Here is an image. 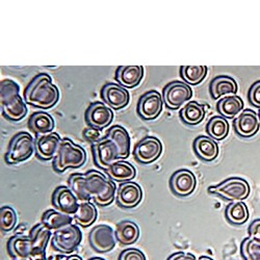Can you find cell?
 Masks as SVG:
<instances>
[{
    "label": "cell",
    "mask_w": 260,
    "mask_h": 260,
    "mask_svg": "<svg viewBox=\"0 0 260 260\" xmlns=\"http://www.w3.org/2000/svg\"><path fill=\"white\" fill-rule=\"evenodd\" d=\"M119 260H146V256L138 249H127L120 254Z\"/></svg>",
    "instance_id": "obj_40"
},
{
    "label": "cell",
    "mask_w": 260,
    "mask_h": 260,
    "mask_svg": "<svg viewBox=\"0 0 260 260\" xmlns=\"http://www.w3.org/2000/svg\"><path fill=\"white\" fill-rule=\"evenodd\" d=\"M248 100L253 106L260 108V80L255 81L250 86L248 91Z\"/></svg>",
    "instance_id": "obj_38"
},
{
    "label": "cell",
    "mask_w": 260,
    "mask_h": 260,
    "mask_svg": "<svg viewBox=\"0 0 260 260\" xmlns=\"http://www.w3.org/2000/svg\"><path fill=\"white\" fill-rule=\"evenodd\" d=\"M54 119L46 112H36L28 119V128L37 136L53 133Z\"/></svg>",
    "instance_id": "obj_26"
},
{
    "label": "cell",
    "mask_w": 260,
    "mask_h": 260,
    "mask_svg": "<svg viewBox=\"0 0 260 260\" xmlns=\"http://www.w3.org/2000/svg\"><path fill=\"white\" fill-rule=\"evenodd\" d=\"M54 208L64 214L74 215L79 206V200L73 190L67 185H59L52 193Z\"/></svg>",
    "instance_id": "obj_17"
},
{
    "label": "cell",
    "mask_w": 260,
    "mask_h": 260,
    "mask_svg": "<svg viewBox=\"0 0 260 260\" xmlns=\"http://www.w3.org/2000/svg\"><path fill=\"white\" fill-rule=\"evenodd\" d=\"M192 148L196 155L206 162L215 160L220 153L219 144L207 136H199L194 139Z\"/></svg>",
    "instance_id": "obj_21"
},
{
    "label": "cell",
    "mask_w": 260,
    "mask_h": 260,
    "mask_svg": "<svg viewBox=\"0 0 260 260\" xmlns=\"http://www.w3.org/2000/svg\"><path fill=\"white\" fill-rule=\"evenodd\" d=\"M91 247L98 253L111 252L116 246L115 230L108 225H98L89 234Z\"/></svg>",
    "instance_id": "obj_14"
},
{
    "label": "cell",
    "mask_w": 260,
    "mask_h": 260,
    "mask_svg": "<svg viewBox=\"0 0 260 260\" xmlns=\"http://www.w3.org/2000/svg\"><path fill=\"white\" fill-rule=\"evenodd\" d=\"M13 260H29L28 258H14Z\"/></svg>",
    "instance_id": "obj_46"
},
{
    "label": "cell",
    "mask_w": 260,
    "mask_h": 260,
    "mask_svg": "<svg viewBox=\"0 0 260 260\" xmlns=\"http://www.w3.org/2000/svg\"><path fill=\"white\" fill-rule=\"evenodd\" d=\"M82 233L77 224H70L52 233L51 246L61 254H71L80 245Z\"/></svg>",
    "instance_id": "obj_7"
},
{
    "label": "cell",
    "mask_w": 260,
    "mask_h": 260,
    "mask_svg": "<svg viewBox=\"0 0 260 260\" xmlns=\"http://www.w3.org/2000/svg\"><path fill=\"white\" fill-rule=\"evenodd\" d=\"M117 242L123 246L134 245L140 237V228L133 221L120 222L115 230Z\"/></svg>",
    "instance_id": "obj_29"
},
{
    "label": "cell",
    "mask_w": 260,
    "mask_h": 260,
    "mask_svg": "<svg viewBox=\"0 0 260 260\" xmlns=\"http://www.w3.org/2000/svg\"><path fill=\"white\" fill-rule=\"evenodd\" d=\"M225 216L230 224L234 226H241L248 221L249 210L243 201L231 202L225 209Z\"/></svg>",
    "instance_id": "obj_32"
},
{
    "label": "cell",
    "mask_w": 260,
    "mask_h": 260,
    "mask_svg": "<svg viewBox=\"0 0 260 260\" xmlns=\"http://www.w3.org/2000/svg\"><path fill=\"white\" fill-rule=\"evenodd\" d=\"M206 116L204 105L197 101H189L179 111L180 120L188 126H196L200 124Z\"/></svg>",
    "instance_id": "obj_28"
},
{
    "label": "cell",
    "mask_w": 260,
    "mask_h": 260,
    "mask_svg": "<svg viewBox=\"0 0 260 260\" xmlns=\"http://www.w3.org/2000/svg\"><path fill=\"white\" fill-rule=\"evenodd\" d=\"M197 186V179L193 173L186 169H180L173 173L170 178V188L177 197L190 196Z\"/></svg>",
    "instance_id": "obj_13"
},
{
    "label": "cell",
    "mask_w": 260,
    "mask_h": 260,
    "mask_svg": "<svg viewBox=\"0 0 260 260\" xmlns=\"http://www.w3.org/2000/svg\"><path fill=\"white\" fill-rule=\"evenodd\" d=\"M19 84L12 79H4L0 83L2 114L11 122H19L27 115L25 101L19 95Z\"/></svg>",
    "instance_id": "obj_3"
},
{
    "label": "cell",
    "mask_w": 260,
    "mask_h": 260,
    "mask_svg": "<svg viewBox=\"0 0 260 260\" xmlns=\"http://www.w3.org/2000/svg\"><path fill=\"white\" fill-rule=\"evenodd\" d=\"M162 153L161 142L152 136H147L135 147L134 156L142 165H150L156 161Z\"/></svg>",
    "instance_id": "obj_10"
},
{
    "label": "cell",
    "mask_w": 260,
    "mask_h": 260,
    "mask_svg": "<svg viewBox=\"0 0 260 260\" xmlns=\"http://www.w3.org/2000/svg\"><path fill=\"white\" fill-rule=\"evenodd\" d=\"M61 139L56 133L37 136L35 152L41 160H53L56 156Z\"/></svg>",
    "instance_id": "obj_19"
},
{
    "label": "cell",
    "mask_w": 260,
    "mask_h": 260,
    "mask_svg": "<svg viewBox=\"0 0 260 260\" xmlns=\"http://www.w3.org/2000/svg\"><path fill=\"white\" fill-rule=\"evenodd\" d=\"M207 191L211 194L220 196L227 201L235 202L247 199L250 194L251 187L248 181H246L244 178L230 177L220 184L209 186Z\"/></svg>",
    "instance_id": "obj_6"
},
{
    "label": "cell",
    "mask_w": 260,
    "mask_h": 260,
    "mask_svg": "<svg viewBox=\"0 0 260 260\" xmlns=\"http://www.w3.org/2000/svg\"><path fill=\"white\" fill-rule=\"evenodd\" d=\"M102 102L114 111H120L128 105L130 101V94L127 89L123 88L119 83H106L101 90Z\"/></svg>",
    "instance_id": "obj_16"
},
{
    "label": "cell",
    "mask_w": 260,
    "mask_h": 260,
    "mask_svg": "<svg viewBox=\"0 0 260 260\" xmlns=\"http://www.w3.org/2000/svg\"><path fill=\"white\" fill-rule=\"evenodd\" d=\"M64 260H83L79 255H71L67 258H64Z\"/></svg>",
    "instance_id": "obj_43"
},
{
    "label": "cell",
    "mask_w": 260,
    "mask_h": 260,
    "mask_svg": "<svg viewBox=\"0 0 260 260\" xmlns=\"http://www.w3.org/2000/svg\"><path fill=\"white\" fill-rule=\"evenodd\" d=\"M208 72L206 66H181L179 70L180 77L188 85H198L201 83Z\"/></svg>",
    "instance_id": "obj_35"
},
{
    "label": "cell",
    "mask_w": 260,
    "mask_h": 260,
    "mask_svg": "<svg viewBox=\"0 0 260 260\" xmlns=\"http://www.w3.org/2000/svg\"><path fill=\"white\" fill-rule=\"evenodd\" d=\"M164 100L160 93L155 90L148 91L142 95L138 101L137 112L140 118L145 121H153L162 112Z\"/></svg>",
    "instance_id": "obj_9"
},
{
    "label": "cell",
    "mask_w": 260,
    "mask_h": 260,
    "mask_svg": "<svg viewBox=\"0 0 260 260\" xmlns=\"http://www.w3.org/2000/svg\"><path fill=\"white\" fill-rule=\"evenodd\" d=\"M97 215V209L92 202H79L78 209L73 218L78 226L86 228L94 224Z\"/></svg>",
    "instance_id": "obj_34"
},
{
    "label": "cell",
    "mask_w": 260,
    "mask_h": 260,
    "mask_svg": "<svg viewBox=\"0 0 260 260\" xmlns=\"http://www.w3.org/2000/svg\"><path fill=\"white\" fill-rule=\"evenodd\" d=\"M233 128L235 134L244 139L253 138L260 128V121L257 114L247 108L235 119H233Z\"/></svg>",
    "instance_id": "obj_18"
},
{
    "label": "cell",
    "mask_w": 260,
    "mask_h": 260,
    "mask_svg": "<svg viewBox=\"0 0 260 260\" xmlns=\"http://www.w3.org/2000/svg\"><path fill=\"white\" fill-rule=\"evenodd\" d=\"M8 252L13 258H29L31 240L29 235H14L7 245Z\"/></svg>",
    "instance_id": "obj_30"
},
{
    "label": "cell",
    "mask_w": 260,
    "mask_h": 260,
    "mask_svg": "<svg viewBox=\"0 0 260 260\" xmlns=\"http://www.w3.org/2000/svg\"><path fill=\"white\" fill-rule=\"evenodd\" d=\"M85 150L66 138L60 142L56 156L52 161V166L53 170L60 174L68 169H78L82 167L85 164Z\"/></svg>",
    "instance_id": "obj_4"
},
{
    "label": "cell",
    "mask_w": 260,
    "mask_h": 260,
    "mask_svg": "<svg viewBox=\"0 0 260 260\" xmlns=\"http://www.w3.org/2000/svg\"><path fill=\"white\" fill-rule=\"evenodd\" d=\"M85 123L89 127L102 130L110 126L114 120V112L104 102H92L84 114Z\"/></svg>",
    "instance_id": "obj_11"
},
{
    "label": "cell",
    "mask_w": 260,
    "mask_h": 260,
    "mask_svg": "<svg viewBox=\"0 0 260 260\" xmlns=\"http://www.w3.org/2000/svg\"><path fill=\"white\" fill-rule=\"evenodd\" d=\"M91 149L95 165L104 171L119 159L117 147L112 141L106 138H103L98 143L93 144Z\"/></svg>",
    "instance_id": "obj_15"
},
{
    "label": "cell",
    "mask_w": 260,
    "mask_h": 260,
    "mask_svg": "<svg viewBox=\"0 0 260 260\" xmlns=\"http://www.w3.org/2000/svg\"><path fill=\"white\" fill-rule=\"evenodd\" d=\"M248 233L250 238H252V240L255 241L256 243L260 244V219L254 220L250 224L248 228Z\"/></svg>",
    "instance_id": "obj_41"
},
{
    "label": "cell",
    "mask_w": 260,
    "mask_h": 260,
    "mask_svg": "<svg viewBox=\"0 0 260 260\" xmlns=\"http://www.w3.org/2000/svg\"><path fill=\"white\" fill-rule=\"evenodd\" d=\"M167 260H198L191 253H185V252H177L172 254Z\"/></svg>",
    "instance_id": "obj_42"
},
{
    "label": "cell",
    "mask_w": 260,
    "mask_h": 260,
    "mask_svg": "<svg viewBox=\"0 0 260 260\" xmlns=\"http://www.w3.org/2000/svg\"><path fill=\"white\" fill-rule=\"evenodd\" d=\"M31 240V251L29 260H47L46 248L51 241L52 231L45 227L42 223L34 226L29 232Z\"/></svg>",
    "instance_id": "obj_12"
},
{
    "label": "cell",
    "mask_w": 260,
    "mask_h": 260,
    "mask_svg": "<svg viewBox=\"0 0 260 260\" xmlns=\"http://www.w3.org/2000/svg\"><path fill=\"white\" fill-rule=\"evenodd\" d=\"M198 260H213L211 257H208V256H201Z\"/></svg>",
    "instance_id": "obj_44"
},
{
    "label": "cell",
    "mask_w": 260,
    "mask_h": 260,
    "mask_svg": "<svg viewBox=\"0 0 260 260\" xmlns=\"http://www.w3.org/2000/svg\"><path fill=\"white\" fill-rule=\"evenodd\" d=\"M68 183L79 202L93 201L101 207L111 205L117 194L115 181L96 170H90L84 174L74 173L69 177Z\"/></svg>",
    "instance_id": "obj_1"
},
{
    "label": "cell",
    "mask_w": 260,
    "mask_h": 260,
    "mask_svg": "<svg viewBox=\"0 0 260 260\" xmlns=\"http://www.w3.org/2000/svg\"><path fill=\"white\" fill-rule=\"evenodd\" d=\"M144 77L143 66H120L116 70L115 78L125 89H134L138 86Z\"/></svg>",
    "instance_id": "obj_23"
},
{
    "label": "cell",
    "mask_w": 260,
    "mask_h": 260,
    "mask_svg": "<svg viewBox=\"0 0 260 260\" xmlns=\"http://www.w3.org/2000/svg\"><path fill=\"white\" fill-rule=\"evenodd\" d=\"M162 100L164 104L168 110L177 111L186 102H188L192 97V90L190 85L184 81H171L162 90Z\"/></svg>",
    "instance_id": "obj_8"
},
{
    "label": "cell",
    "mask_w": 260,
    "mask_h": 260,
    "mask_svg": "<svg viewBox=\"0 0 260 260\" xmlns=\"http://www.w3.org/2000/svg\"><path fill=\"white\" fill-rule=\"evenodd\" d=\"M241 254L244 260H260V244L247 237L241 245Z\"/></svg>",
    "instance_id": "obj_37"
},
{
    "label": "cell",
    "mask_w": 260,
    "mask_h": 260,
    "mask_svg": "<svg viewBox=\"0 0 260 260\" xmlns=\"http://www.w3.org/2000/svg\"><path fill=\"white\" fill-rule=\"evenodd\" d=\"M35 147L36 141L32 136L25 132L18 133L9 144L5 160L11 166L24 162L35 152Z\"/></svg>",
    "instance_id": "obj_5"
},
{
    "label": "cell",
    "mask_w": 260,
    "mask_h": 260,
    "mask_svg": "<svg viewBox=\"0 0 260 260\" xmlns=\"http://www.w3.org/2000/svg\"><path fill=\"white\" fill-rule=\"evenodd\" d=\"M258 118H259V121H260V111H259V113H258Z\"/></svg>",
    "instance_id": "obj_47"
},
{
    "label": "cell",
    "mask_w": 260,
    "mask_h": 260,
    "mask_svg": "<svg viewBox=\"0 0 260 260\" xmlns=\"http://www.w3.org/2000/svg\"><path fill=\"white\" fill-rule=\"evenodd\" d=\"M17 213L11 206H4L0 209V227L4 232H9L16 227Z\"/></svg>",
    "instance_id": "obj_36"
},
{
    "label": "cell",
    "mask_w": 260,
    "mask_h": 260,
    "mask_svg": "<svg viewBox=\"0 0 260 260\" xmlns=\"http://www.w3.org/2000/svg\"><path fill=\"white\" fill-rule=\"evenodd\" d=\"M116 196L120 207L130 209L137 207L142 202L143 190L138 183L128 181L119 185Z\"/></svg>",
    "instance_id": "obj_20"
},
{
    "label": "cell",
    "mask_w": 260,
    "mask_h": 260,
    "mask_svg": "<svg viewBox=\"0 0 260 260\" xmlns=\"http://www.w3.org/2000/svg\"><path fill=\"white\" fill-rule=\"evenodd\" d=\"M82 137L86 142L92 144V145L98 143L99 141H101L103 139L101 136V130L95 129L93 127H86L85 129H83Z\"/></svg>",
    "instance_id": "obj_39"
},
{
    "label": "cell",
    "mask_w": 260,
    "mask_h": 260,
    "mask_svg": "<svg viewBox=\"0 0 260 260\" xmlns=\"http://www.w3.org/2000/svg\"><path fill=\"white\" fill-rule=\"evenodd\" d=\"M74 218L72 215L64 214L58 210L48 209L42 215V224L51 231L58 230L72 224Z\"/></svg>",
    "instance_id": "obj_31"
},
{
    "label": "cell",
    "mask_w": 260,
    "mask_h": 260,
    "mask_svg": "<svg viewBox=\"0 0 260 260\" xmlns=\"http://www.w3.org/2000/svg\"><path fill=\"white\" fill-rule=\"evenodd\" d=\"M89 260H105V259H103L101 257H93V258H90Z\"/></svg>",
    "instance_id": "obj_45"
},
{
    "label": "cell",
    "mask_w": 260,
    "mask_h": 260,
    "mask_svg": "<svg viewBox=\"0 0 260 260\" xmlns=\"http://www.w3.org/2000/svg\"><path fill=\"white\" fill-rule=\"evenodd\" d=\"M205 130L214 141H223L229 134V123L222 116H213L208 120Z\"/></svg>",
    "instance_id": "obj_33"
},
{
    "label": "cell",
    "mask_w": 260,
    "mask_h": 260,
    "mask_svg": "<svg viewBox=\"0 0 260 260\" xmlns=\"http://www.w3.org/2000/svg\"><path fill=\"white\" fill-rule=\"evenodd\" d=\"M23 96L26 104L40 110H49L58 102L59 91L49 74L40 73L28 83Z\"/></svg>",
    "instance_id": "obj_2"
},
{
    "label": "cell",
    "mask_w": 260,
    "mask_h": 260,
    "mask_svg": "<svg viewBox=\"0 0 260 260\" xmlns=\"http://www.w3.org/2000/svg\"><path fill=\"white\" fill-rule=\"evenodd\" d=\"M216 111L225 119H235L244 111V101L237 95L226 96L216 103Z\"/></svg>",
    "instance_id": "obj_27"
},
{
    "label": "cell",
    "mask_w": 260,
    "mask_h": 260,
    "mask_svg": "<svg viewBox=\"0 0 260 260\" xmlns=\"http://www.w3.org/2000/svg\"><path fill=\"white\" fill-rule=\"evenodd\" d=\"M105 172L111 180L121 183L132 181L137 176L136 168L123 159H118L112 166L108 167Z\"/></svg>",
    "instance_id": "obj_25"
},
{
    "label": "cell",
    "mask_w": 260,
    "mask_h": 260,
    "mask_svg": "<svg viewBox=\"0 0 260 260\" xmlns=\"http://www.w3.org/2000/svg\"><path fill=\"white\" fill-rule=\"evenodd\" d=\"M106 139L112 141L118 149L119 159H125L130 154V136L127 130L120 125L112 126L105 135Z\"/></svg>",
    "instance_id": "obj_24"
},
{
    "label": "cell",
    "mask_w": 260,
    "mask_h": 260,
    "mask_svg": "<svg viewBox=\"0 0 260 260\" xmlns=\"http://www.w3.org/2000/svg\"><path fill=\"white\" fill-rule=\"evenodd\" d=\"M238 85L235 79L227 75L215 76L209 84V94L213 100H220L223 96L235 95Z\"/></svg>",
    "instance_id": "obj_22"
}]
</instances>
